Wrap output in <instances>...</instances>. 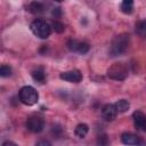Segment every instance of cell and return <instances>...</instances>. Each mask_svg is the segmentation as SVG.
I'll list each match as a JSON object with an SVG mask.
<instances>
[{
  "instance_id": "6da1fadb",
  "label": "cell",
  "mask_w": 146,
  "mask_h": 146,
  "mask_svg": "<svg viewBox=\"0 0 146 146\" xmlns=\"http://www.w3.org/2000/svg\"><path fill=\"white\" fill-rule=\"evenodd\" d=\"M129 42H130V36L127 33H122L119 34L114 38V40L112 41L111 48H110V54L112 56H119L121 54H123L128 47H129Z\"/></svg>"
},
{
  "instance_id": "7a4b0ae2",
  "label": "cell",
  "mask_w": 146,
  "mask_h": 146,
  "mask_svg": "<svg viewBox=\"0 0 146 146\" xmlns=\"http://www.w3.org/2000/svg\"><path fill=\"white\" fill-rule=\"evenodd\" d=\"M30 29L34 35L40 39H47L51 33V26L43 19H35L31 23Z\"/></svg>"
},
{
  "instance_id": "3957f363",
  "label": "cell",
  "mask_w": 146,
  "mask_h": 146,
  "mask_svg": "<svg viewBox=\"0 0 146 146\" xmlns=\"http://www.w3.org/2000/svg\"><path fill=\"white\" fill-rule=\"evenodd\" d=\"M18 97H19V100L24 104V105H27V106H32L34 104H36L38 99H39V94L38 91L31 87V86H25L23 87L19 92H18Z\"/></svg>"
},
{
  "instance_id": "277c9868",
  "label": "cell",
  "mask_w": 146,
  "mask_h": 146,
  "mask_svg": "<svg viewBox=\"0 0 146 146\" xmlns=\"http://www.w3.org/2000/svg\"><path fill=\"white\" fill-rule=\"evenodd\" d=\"M107 75L113 80H124L128 75V67L124 63H114L107 70Z\"/></svg>"
},
{
  "instance_id": "5b68a950",
  "label": "cell",
  "mask_w": 146,
  "mask_h": 146,
  "mask_svg": "<svg viewBox=\"0 0 146 146\" xmlns=\"http://www.w3.org/2000/svg\"><path fill=\"white\" fill-rule=\"evenodd\" d=\"M121 141L128 146H145L146 141L143 137L132 132H123L121 135Z\"/></svg>"
},
{
  "instance_id": "8992f818",
  "label": "cell",
  "mask_w": 146,
  "mask_h": 146,
  "mask_svg": "<svg viewBox=\"0 0 146 146\" xmlns=\"http://www.w3.org/2000/svg\"><path fill=\"white\" fill-rule=\"evenodd\" d=\"M26 128L34 133L41 132L44 128V121L40 115H31L26 121Z\"/></svg>"
},
{
  "instance_id": "52a82bcc",
  "label": "cell",
  "mask_w": 146,
  "mask_h": 146,
  "mask_svg": "<svg viewBox=\"0 0 146 146\" xmlns=\"http://www.w3.org/2000/svg\"><path fill=\"white\" fill-rule=\"evenodd\" d=\"M59 78L64 81H67V82L78 83L82 80L83 76H82V73L79 70H71V71H66V72L60 73Z\"/></svg>"
},
{
  "instance_id": "ba28073f",
  "label": "cell",
  "mask_w": 146,
  "mask_h": 146,
  "mask_svg": "<svg viewBox=\"0 0 146 146\" xmlns=\"http://www.w3.org/2000/svg\"><path fill=\"white\" fill-rule=\"evenodd\" d=\"M67 47L72 51H78L80 54H87L89 51V44L87 42H80L74 39H70L67 42Z\"/></svg>"
},
{
  "instance_id": "9c48e42d",
  "label": "cell",
  "mask_w": 146,
  "mask_h": 146,
  "mask_svg": "<svg viewBox=\"0 0 146 146\" xmlns=\"http://www.w3.org/2000/svg\"><path fill=\"white\" fill-rule=\"evenodd\" d=\"M132 119H133V124L136 129L140 131H146V115L143 112L140 111L133 112Z\"/></svg>"
},
{
  "instance_id": "30bf717a",
  "label": "cell",
  "mask_w": 146,
  "mask_h": 146,
  "mask_svg": "<svg viewBox=\"0 0 146 146\" xmlns=\"http://www.w3.org/2000/svg\"><path fill=\"white\" fill-rule=\"evenodd\" d=\"M117 110L114 104H106L102 110V116L105 121H113L117 115Z\"/></svg>"
},
{
  "instance_id": "8fae6325",
  "label": "cell",
  "mask_w": 146,
  "mask_h": 146,
  "mask_svg": "<svg viewBox=\"0 0 146 146\" xmlns=\"http://www.w3.org/2000/svg\"><path fill=\"white\" fill-rule=\"evenodd\" d=\"M43 10H44V6H43V3L39 2V1H33L29 5V11L32 14L38 15V14L43 13Z\"/></svg>"
},
{
  "instance_id": "7c38bea8",
  "label": "cell",
  "mask_w": 146,
  "mask_h": 146,
  "mask_svg": "<svg viewBox=\"0 0 146 146\" xmlns=\"http://www.w3.org/2000/svg\"><path fill=\"white\" fill-rule=\"evenodd\" d=\"M120 8H121V11L123 14L129 15L133 11V1L132 0H124V1H122Z\"/></svg>"
},
{
  "instance_id": "4fadbf2b",
  "label": "cell",
  "mask_w": 146,
  "mask_h": 146,
  "mask_svg": "<svg viewBox=\"0 0 146 146\" xmlns=\"http://www.w3.org/2000/svg\"><path fill=\"white\" fill-rule=\"evenodd\" d=\"M89 131V127L86 124V123H80L76 125L75 128V135L79 137V138H84L87 136Z\"/></svg>"
},
{
  "instance_id": "5bb4252c",
  "label": "cell",
  "mask_w": 146,
  "mask_h": 146,
  "mask_svg": "<svg viewBox=\"0 0 146 146\" xmlns=\"http://www.w3.org/2000/svg\"><path fill=\"white\" fill-rule=\"evenodd\" d=\"M114 105H115V107H116V110H117L119 113H124V112H127V111L129 110V107H130L129 102L125 100V99H120V100H117Z\"/></svg>"
},
{
  "instance_id": "9a60e30c",
  "label": "cell",
  "mask_w": 146,
  "mask_h": 146,
  "mask_svg": "<svg viewBox=\"0 0 146 146\" xmlns=\"http://www.w3.org/2000/svg\"><path fill=\"white\" fill-rule=\"evenodd\" d=\"M32 78L35 81H38V82H43L44 81V78H46V74H44L43 68L42 67H38L34 71H32Z\"/></svg>"
},
{
  "instance_id": "2e32d148",
  "label": "cell",
  "mask_w": 146,
  "mask_h": 146,
  "mask_svg": "<svg viewBox=\"0 0 146 146\" xmlns=\"http://www.w3.org/2000/svg\"><path fill=\"white\" fill-rule=\"evenodd\" d=\"M136 32L138 35L146 38V21H140L136 24Z\"/></svg>"
},
{
  "instance_id": "e0dca14e",
  "label": "cell",
  "mask_w": 146,
  "mask_h": 146,
  "mask_svg": "<svg viewBox=\"0 0 146 146\" xmlns=\"http://www.w3.org/2000/svg\"><path fill=\"white\" fill-rule=\"evenodd\" d=\"M97 146H110V140L106 133H102L97 137Z\"/></svg>"
},
{
  "instance_id": "ac0fdd59",
  "label": "cell",
  "mask_w": 146,
  "mask_h": 146,
  "mask_svg": "<svg viewBox=\"0 0 146 146\" xmlns=\"http://www.w3.org/2000/svg\"><path fill=\"white\" fill-rule=\"evenodd\" d=\"M52 29H54L57 33H62V32H64V30H65V25H64L62 22L55 19V21H52Z\"/></svg>"
},
{
  "instance_id": "d6986e66",
  "label": "cell",
  "mask_w": 146,
  "mask_h": 146,
  "mask_svg": "<svg viewBox=\"0 0 146 146\" xmlns=\"http://www.w3.org/2000/svg\"><path fill=\"white\" fill-rule=\"evenodd\" d=\"M11 74V68H10V66H8V65H1V67H0V75L2 76V78H7V76H9Z\"/></svg>"
},
{
  "instance_id": "ffe728a7",
  "label": "cell",
  "mask_w": 146,
  "mask_h": 146,
  "mask_svg": "<svg viewBox=\"0 0 146 146\" xmlns=\"http://www.w3.org/2000/svg\"><path fill=\"white\" fill-rule=\"evenodd\" d=\"M35 146H52V145H51V143H50L49 140H46V139H42V140H40V141H38Z\"/></svg>"
},
{
  "instance_id": "44dd1931",
  "label": "cell",
  "mask_w": 146,
  "mask_h": 146,
  "mask_svg": "<svg viewBox=\"0 0 146 146\" xmlns=\"http://www.w3.org/2000/svg\"><path fill=\"white\" fill-rule=\"evenodd\" d=\"M60 15H62L60 8H55V9L52 10V17H55V18H59Z\"/></svg>"
},
{
  "instance_id": "7402d4cb",
  "label": "cell",
  "mask_w": 146,
  "mask_h": 146,
  "mask_svg": "<svg viewBox=\"0 0 146 146\" xmlns=\"http://www.w3.org/2000/svg\"><path fill=\"white\" fill-rule=\"evenodd\" d=\"M2 146H17L14 141H9V140H7V141H5L3 144H2Z\"/></svg>"
}]
</instances>
